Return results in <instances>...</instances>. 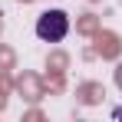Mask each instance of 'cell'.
<instances>
[{
	"instance_id": "6da1fadb",
	"label": "cell",
	"mask_w": 122,
	"mask_h": 122,
	"mask_svg": "<svg viewBox=\"0 0 122 122\" xmlns=\"http://www.w3.org/2000/svg\"><path fill=\"white\" fill-rule=\"evenodd\" d=\"M66 33H69V13H63V10H46L36 20V36L46 43H60Z\"/></svg>"
},
{
	"instance_id": "3957f363",
	"label": "cell",
	"mask_w": 122,
	"mask_h": 122,
	"mask_svg": "<svg viewBox=\"0 0 122 122\" xmlns=\"http://www.w3.org/2000/svg\"><path fill=\"white\" fill-rule=\"evenodd\" d=\"M112 116H116V119H119V122H122V106H119V109H116V112H112Z\"/></svg>"
},
{
	"instance_id": "7a4b0ae2",
	"label": "cell",
	"mask_w": 122,
	"mask_h": 122,
	"mask_svg": "<svg viewBox=\"0 0 122 122\" xmlns=\"http://www.w3.org/2000/svg\"><path fill=\"white\" fill-rule=\"evenodd\" d=\"M116 82H119V86H122V66H119V69H116Z\"/></svg>"
}]
</instances>
